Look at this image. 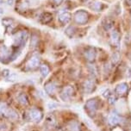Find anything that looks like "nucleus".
Segmentation results:
<instances>
[{"instance_id": "1", "label": "nucleus", "mask_w": 131, "mask_h": 131, "mask_svg": "<svg viewBox=\"0 0 131 131\" xmlns=\"http://www.w3.org/2000/svg\"><path fill=\"white\" fill-rule=\"evenodd\" d=\"M74 21L79 25H84L88 22V13L84 10H79L74 13Z\"/></svg>"}, {"instance_id": "2", "label": "nucleus", "mask_w": 131, "mask_h": 131, "mask_svg": "<svg viewBox=\"0 0 131 131\" xmlns=\"http://www.w3.org/2000/svg\"><path fill=\"white\" fill-rule=\"evenodd\" d=\"M28 39V34L26 31L19 32L15 37V45L16 46H25L26 41Z\"/></svg>"}, {"instance_id": "3", "label": "nucleus", "mask_w": 131, "mask_h": 131, "mask_svg": "<svg viewBox=\"0 0 131 131\" xmlns=\"http://www.w3.org/2000/svg\"><path fill=\"white\" fill-rule=\"evenodd\" d=\"M72 93H73V89L72 86H66L60 92V97L62 101H68L69 98L72 96Z\"/></svg>"}, {"instance_id": "4", "label": "nucleus", "mask_w": 131, "mask_h": 131, "mask_svg": "<svg viewBox=\"0 0 131 131\" xmlns=\"http://www.w3.org/2000/svg\"><path fill=\"white\" fill-rule=\"evenodd\" d=\"M85 109L90 113H95L97 110V101L96 99H90L85 103Z\"/></svg>"}, {"instance_id": "5", "label": "nucleus", "mask_w": 131, "mask_h": 131, "mask_svg": "<svg viewBox=\"0 0 131 131\" xmlns=\"http://www.w3.org/2000/svg\"><path fill=\"white\" fill-rule=\"evenodd\" d=\"M72 18V15L71 13L67 12V11H64V12H61L58 16V20L60 23L62 24H67L70 21H71Z\"/></svg>"}, {"instance_id": "6", "label": "nucleus", "mask_w": 131, "mask_h": 131, "mask_svg": "<svg viewBox=\"0 0 131 131\" xmlns=\"http://www.w3.org/2000/svg\"><path fill=\"white\" fill-rule=\"evenodd\" d=\"M128 84L125 83V82H123V83H120L116 85V89H115V92H116L117 95L123 96L128 92Z\"/></svg>"}, {"instance_id": "7", "label": "nucleus", "mask_w": 131, "mask_h": 131, "mask_svg": "<svg viewBox=\"0 0 131 131\" xmlns=\"http://www.w3.org/2000/svg\"><path fill=\"white\" fill-rule=\"evenodd\" d=\"M29 116L35 122H40L42 119V114L37 109H32L29 111Z\"/></svg>"}, {"instance_id": "8", "label": "nucleus", "mask_w": 131, "mask_h": 131, "mask_svg": "<svg viewBox=\"0 0 131 131\" xmlns=\"http://www.w3.org/2000/svg\"><path fill=\"white\" fill-rule=\"evenodd\" d=\"M85 56L86 58V60L88 61H93L96 59V56H97V53L96 50L93 48H89L88 49H86L85 52Z\"/></svg>"}, {"instance_id": "9", "label": "nucleus", "mask_w": 131, "mask_h": 131, "mask_svg": "<svg viewBox=\"0 0 131 131\" xmlns=\"http://www.w3.org/2000/svg\"><path fill=\"white\" fill-rule=\"evenodd\" d=\"M95 88V85L94 82L91 79H87L84 82V91H85V93L87 94H90V93L92 92V91L94 90Z\"/></svg>"}, {"instance_id": "10", "label": "nucleus", "mask_w": 131, "mask_h": 131, "mask_svg": "<svg viewBox=\"0 0 131 131\" xmlns=\"http://www.w3.org/2000/svg\"><path fill=\"white\" fill-rule=\"evenodd\" d=\"M108 121H109L110 124L112 125V126H115V125H117L118 123H120L121 117L116 113H115V112H112V113L110 114Z\"/></svg>"}, {"instance_id": "11", "label": "nucleus", "mask_w": 131, "mask_h": 131, "mask_svg": "<svg viewBox=\"0 0 131 131\" xmlns=\"http://www.w3.org/2000/svg\"><path fill=\"white\" fill-rule=\"evenodd\" d=\"M111 41L113 46L115 47L119 46V43H120V36H119V33L116 30H112L111 34Z\"/></svg>"}, {"instance_id": "12", "label": "nucleus", "mask_w": 131, "mask_h": 131, "mask_svg": "<svg viewBox=\"0 0 131 131\" xmlns=\"http://www.w3.org/2000/svg\"><path fill=\"white\" fill-rule=\"evenodd\" d=\"M53 19V16L51 13L49 12H43L40 16V22L43 24H46V23H48L49 22H51Z\"/></svg>"}, {"instance_id": "13", "label": "nucleus", "mask_w": 131, "mask_h": 131, "mask_svg": "<svg viewBox=\"0 0 131 131\" xmlns=\"http://www.w3.org/2000/svg\"><path fill=\"white\" fill-rule=\"evenodd\" d=\"M4 116L6 117H8L9 119L10 120H16V119L18 118V114L14 109H11V108H8L6 110L5 113H4Z\"/></svg>"}, {"instance_id": "14", "label": "nucleus", "mask_w": 131, "mask_h": 131, "mask_svg": "<svg viewBox=\"0 0 131 131\" xmlns=\"http://www.w3.org/2000/svg\"><path fill=\"white\" fill-rule=\"evenodd\" d=\"M44 89H45V92L49 95H52L56 91V86L54 85V83L53 82H48L47 84H45L44 85Z\"/></svg>"}, {"instance_id": "15", "label": "nucleus", "mask_w": 131, "mask_h": 131, "mask_svg": "<svg viewBox=\"0 0 131 131\" xmlns=\"http://www.w3.org/2000/svg\"><path fill=\"white\" fill-rule=\"evenodd\" d=\"M104 3H102V2H100V1H94L90 4V8L92 9V10L97 11V12L101 11L103 9H104Z\"/></svg>"}, {"instance_id": "16", "label": "nucleus", "mask_w": 131, "mask_h": 131, "mask_svg": "<svg viewBox=\"0 0 131 131\" xmlns=\"http://www.w3.org/2000/svg\"><path fill=\"white\" fill-rule=\"evenodd\" d=\"M40 65V58L37 55H34L33 57H31V59L29 60V64L28 66L30 68H36Z\"/></svg>"}, {"instance_id": "17", "label": "nucleus", "mask_w": 131, "mask_h": 131, "mask_svg": "<svg viewBox=\"0 0 131 131\" xmlns=\"http://www.w3.org/2000/svg\"><path fill=\"white\" fill-rule=\"evenodd\" d=\"M67 128L70 131H80V126L79 123L76 121H72L71 123H68Z\"/></svg>"}, {"instance_id": "18", "label": "nucleus", "mask_w": 131, "mask_h": 131, "mask_svg": "<svg viewBox=\"0 0 131 131\" xmlns=\"http://www.w3.org/2000/svg\"><path fill=\"white\" fill-rule=\"evenodd\" d=\"M114 24V22L110 18H105V19L103 21V27L104 28L105 30H110L112 29Z\"/></svg>"}, {"instance_id": "19", "label": "nucleus", "mask_w": 131, "mask_h": 131, "mask_svg": "<svg viewBox=\"0 0 131 131\" xmlns=\"http://www.w3.org/2000/svg\"><path fill=\"white\" fill-rule=\"evenodd\" d=\"M75 32H76V29H75V27H73V26L67 27V29H66V30H65L66 35H67L68 37H70V38H72V37L74 36Z\"/></svg>"}, {"instance_id": "20", "label": "nucleus", "mask_w": 131, "mask_h": 131, "mask_svg": "<svg viewBox=\"0 0 131 131\" xmlns=\"http://www.w3.org/2000/svg\"><path fill=\"white\" fill-rule=\"evenodd\" d=\"M18 102L20 103L21 104L23 105H27L29 104V101H28V97H27V95L24 94V93H22L18 96Z\"/></svg>"}, {"instance_id": "21", "label": "nucleus", "mask_w": 131, "mask_h": 131, "mask_svg": "<svg viewBox=\"0 0 131 131\" xmlns=\"http://www.w3.org/2000/svg\"><path fill=\"white\" fill-rule=\"evenodd\" d=\"M40 72H41V76L46 78L49 73V67L47 65H41L40 67Z\"/></svg>"}, {"instance_id": "22", "label": "nucleus", "mask_w": 131, "mask_h": 131, "mask_svg": "<svg viewBox=\"0 0 131 131\" xmlns=\"http://www.w3.org/2000/svg\"><path fill=\"white\" fill-rule=\"evenodd\" d=\"M8 57V50L5 47H2L0 49V60L5 59Z\"/></svg>"}, {"instance_id": "23", "label": "nucleus", "mask_w": 131, "mask_h": 131, "mask_svg": "<svg viewBox=\"0 0 131 131\" xmlns=\"http://www.w3.org/2000/svg\"><path fill=\"white\" fill-rule=\"evenodd\" d=\"M13 19H11V18H9V17H4L2 19V23H3V25H4L5 27H10L12 25L13 23Z\"/></svg>"}, {"instance_id": "24", "label": "nucleus", "mask_w": 131, "mask_h": 131, "mask_svg": "<svg viewBox=\"0 0 131 131\" xmlns=\"http://www.w3.org/2000/svg\"><path fill=\"white\" fill-rule=\"evenodd\" d=\"M7 109H8V107H7L6 104H4V103H0V116L4 115Z\"/></svg>"}, {"instance_id": "25", "label": "nucleus", "mask_w": 131, "mask_h": 131, "mask_svg": "<svg viewBox=\"0 0 131 131\" xmlns=\"http://www.w3.org/2000/svg\"><path fill=\"white\" fill-rule=\"evenodd\" d=\"M6 79H7V80L10 82H15L16 79H18V75L16 73H10L8 78H6Z\"/></svg>"}, {"instance_id": "26", "label": "nucleus", "mask_w": 131, "mask_h": 131, "mask_svg": "<svg viewBox=\"0 0 131 131\" xmlns=\"http://www.w3.org/2000/svg\"><path fill=\"white\" fill-rule=\"evenodd\" d=\"M58 106H59V104L55 102H48V104H47V107H48V110H53V109L57 108Z\"/></svg>"}, {"instance_id": "27", "label": "nucleus", "mask_w": 131, "mask_h": 131, "mask_svg": "<svg viewBox=\"0 0 131 131\" xmlns=\"http://www.w3.org/2000/svg\"><path fill=\"white\" fill-rule=\"evenodd\" d=\"M37 43H38V38H37V36H32L31 42H30V46H31V48H36Z\"/></svg>"}, {"instance_id": "28", "label": "nucleus", "mask_w": 131, "mask_h": 131, "mask_svg": "<svg viewBox=\"0 0 131 131\" xmlns=\"http://www.w3.org/2000/svg\"><path fill=\"white\" fill-rule=\"evenodd\" d=\"M108 102H109V104H116V97H115V96H114L113 94H111V95L108 97Z\"/></svg>"}, {"instance_id": "29", "label": "nucleus", "mask_w": 131, "mask_h": 131, "mask_svg": "<svg viewBox=\"0 0 131 131\" xmlns=\"http://www.w3.org/2000/svg\"><path fill=\"white\" fill-rule=\"evenodd\" d=\"M9 130V127L6 123H0V131H8Z\"/></svg>"}, {"instance_id": "30", "label": "nucleus", "mask_w": 131, "mask_h": 131, "mask_svg": "<svg viewBox=\"0 0 131 131\" xmlns=\"http://www.w3.org/2000/svg\"><path fill=\"white\" fill-rule=\"evenodd\" d=\"M119 61V54L118 53H114L113 55H112V62L114 63V64H116V63H117Z\"/></svg>"}, {"instance_id": "31", "label": "nucleus", "mask_w": 131, "mask_h": 131, "mask_svg": "<svg viewBox=\"0 0 131 131\" xmlns=\"http://www.w3.org/2000/svg\"><path fill=\"white\" fill-rule=\"evenodd\" d=\"M47 122H48V123L50 125H53V124H54V123H55L54 118H53V116H48V118H47Z\"/></svg>"}, {"instance_id": "32", "label": "nucleus", "mask_w": 131, "mask_h": 131, "mask_svg": "<svg viewBox=\"0 0 131 131\" xmlns=\"http://www.w3.org/2000/svg\"><path fill=\"white\" fill-rule=\"evenodd\" d=\"M10 74V71L9 69H4L3 71H2V75L4 78H8L9 75Z\"/></svg>"}, {"instance_id": "33", "label": "nucleus", "mask_w": 131, "mask_h": 131, "mask_svg": "<svg viewBox=\"0 0 131 131\" xmlns=\"http://www.w3.org/2000/svg\"><path fill=\"white\" fill-rule=\"evenodd\" d=\"M89 69H90L91 73H92V74H94V75H97V70H96L94 66L90 65V67H89Z\"/></svg>"}, {"instance_id": "34", "label": "nucleus", "mask_w": 131, "mask_h": 131, "mask_svg": "<svg viewBox=\"0 0 131 131\" xmlns=\"http://www.w3.org/2000/svg\"><path fill=\"white\" fill-rule=\"evenodd\" d=\"M111 95V91H110V90H106V91H105V92H104V97H109Z\"/></svg>"}, {"instance_id": "35", "label": "nucleus", "mask_w": 131, "mask_h": 131, "mask_svg": "<svg viewBox=\"0 0 131 131\" xmlns=\"http://www.w3.org/2000/svg\"><path fill=\"white\" fill-rule=\"evenodd\" d=\"M53 1V3L54 4H56V5H60V4L62 3L64 0H52Z\"/></svg>"}, {"instance_id": "36", "label": "nucleus", "mask_w": 131, "mask_h": 131, "mask_svg": "<svg viewBox=\"0 0 131 131\" xmlns=\"http://www.w3.org/2000/svg\"><path fill=\"white\" fill-rule=\"evenodd\" d=\"M13 3H14V0H7V1H6V4H8V5H10V6L12 5Z\"/></svg>"}, {"instance_id": "37", "label": "nucleus", "mask_w": 131, "mask_h": 131, "mask_svg": "<svg viewBox=\"0 0 131 131\" xmlns=\"http://www.w3.org/2000/svg\"><path fill=\"white\" fill-rule=\"evenodd\" d=\"M125 3H126L127 5L131 6V0H125Z\"/></svg>"}, {"instance_id": "38", "label": "nucleus", "mask_w": 131, "mask_h": 131, "mask_svg": "<svg viewBox=\"0 0 131 131\" xmlns=\"http://www.w3.org/2000/svg\"><path fill=\"white\" fill-rule=\"evenodd\" d=\"M2 14H4V10L0 7V15H2Z\"/></svg>"}]
</instances>
